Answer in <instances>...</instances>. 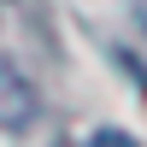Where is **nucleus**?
<instances>
[{"instance_id": "nucleus-1", "label": "nucleus", "mask_w": 147, "mask_h": 147, "mask_svg": "<svg viewBox=\"0 0 147 147\" xmlns=\"http://www.w3.org/2000/svg\"><path fill=\"white\" fill-rule=\"evenodd\" d=\"M94 147H129L124 129H94Z\"/></svg>"}]
</instances>
